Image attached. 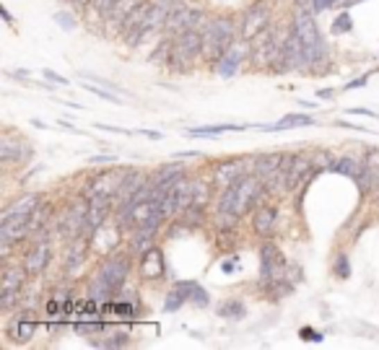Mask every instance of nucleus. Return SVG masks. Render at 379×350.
<instances>
[{"mask_svg":"<svg viewBox=\"0 0 379 350\" xmlns=\"http://www.w3.org/2000/svg\"><path fill=\"white\" fill-rule=\"evenodd\" d=\"M268 192V187L262 185V179L255 174L242 176L239 182H234L231 187H224L219 190V197H216V210H226V213H237L247 215L250 210H255L262 197Z\"/></svg>","mask_w":379,"mask_h":350,"instance_id":"nucleus-1","label":"nucleus"},{"mask_svg":"<svg viewBox=\"0 0 379 350\" xmlns=\"http://www.w3.org/2000/svg\"><path fill=\"white\" fill-rule=\"evenodd\" d=\"M239 37V21L229 13H219L208 19L203 26V60L208 65H219V60L237 44Z\"/></svg>","mask_w":379,"mask_h":350,"instance_id":"nucleus-2","label":"nucleus"},{"mask_svg":"<svg viewBox=\"0 0 379 350\" xmlns=\"http://www.w3.org/2000/svg\"><path fill=\"white\" fill-rule=\"evenodd\" d=\"M130 270H133V260H130L128 254H115L110 260H104L99 265V270L94 275V281H91V299H96V301H104V299H110L115 291H120L122 283L128 281Z\"/></svg>","mask_w":379,"mask_h":350,"instance_id":"nucleus-3","label":"nucleus"},{"mask_svg":"<svg viewBox=\"0 0 379 350\" xmlns=\"http://www.w3.org/2000/svg\"><path fill=\"white\" fill-rule=\"evenodd\" d=\"M291 26L299 34L301 44H304V60L307 65H317L328 58V44L319 34V26L314 21V10H296L294 19H291Z\"/></svg>","mask_w":379,"mask_h":350,"instance_id":"nucleus-4","label":"nucleus"},{"mask_svg":"<svg viewBox=\"0 0 379 350\" xmlns=\"http://www.w3.org/2000/svg\"><path fill=\"white\" fill-rule=\"evenodd\" d=\"M174 3H177V0H151V6H149V10H146V16H143V21H140L133 31H128L122 39L128 42L130 47H135V44H140L143 39H149L151 34L164 31L167 21H169L171 8H174Z\"/></svg>","mask_w":379,"mask_h":350,"instance_id":"nucleus-5","label":"nucleus"},{"mask_svg":"<svg viewBox=\"0 0 379 350\" xmlns=\"http://www.w3.org/2000/svg\"><path fill=\"white\" fill-rule=\"evenodd\" d=\"M198 58H203V31L200 29H187L174 37L169 55V65L174 73H187L190 65Z\"/></svg>","mask_w":379,"mask_h":350,"instance_id":"nucleus-6","label":"nucleus"},{"mask_svg":"<svg viewBox=\"0 0 379 350\" xmlns=\"http://www.w3.org/2000/svg\"><path fill=\"white\" fill-rule=\"evenodd\" d=\"M273 26V6L268 0H258L250 8L242 10L239 16V39L250 44L252 39H258L265 29Z\"/></svg>","mask_w":379,"mask_h":350,"instance_id":"nucleus-7","label":"nucleus"},{"mask_svg":"<svg viewBox=\"0 0 379 350\" xmlns=\"http://www.w3.org/2000/svg\"><path fill=\"white\" fill-rule=\"evenodd\" d=\"M283 39H286V34L280 37L278 26L273 24L270 29H265L258 39H252L250 42V60L258 65V68H270V65H276V62H278V55H280V47H283Z\"/></svg>","mask_w":379,"mask_h":350,"instance_id":"nucleus-8","label":"nucleus"},{"mask_svg":"<svg viewBox=\"0 0 379 350\" xmlns=\"http://www.w3.org/2000/svg\"><path fill=\"white\" fill-rule=\"evenodd\" d=\"M205 24H208V13L203 8H195V6H190V3H174L164 31H167L169 37H177V34H182V31H187V29L203 31Z\"/></svg>","mask_w":379,"mask_h":350,"instance_id":"nucleus-9","label":"nucleus"},{"mask_svg":"<svg viewBox=\"0 0 379 350\" xmlns=\"http://www.w3.org/2000/svg\"><path fill=\"white\" fill-rule=\"evenodd\" d=\"M289 161V153H260L252 158V174L260 176L262 179V185L270 190H276L278 192V182H280V174H283V166Z\"/></svg>","mask_w":379,"mask_h":350,"instance_id":"nucleus-10","label":"nucleus"},{"mask_svg":"<svg viewBox=\"0 0 379 350\" xmlns=\"http://www.w3.org/2000/svg\"><path fill=\"white\" fill-rule=\"evenodd\" d=\"M289 270V262L276 244L265 239L262 247H260V283H270V281H280L286 278L283 272Z\"/></svg>","mask_w":379,"mask_h":350,"instance_id":"nucleus-11","label":"nucleus"},{"mask_svg":"<svg viewBox=\"0 0 379 350\" xmlns=\"http://www.w3.org/2000/svg\"><path fill=\"white\" fill-rule=\"evenodd\" d=\"M247 174H252V158H226V161H219L213 166L210 179H213L216 190H224V187H231Z\"/></svg>","mask_w":379,"mask_h":350,"instance_id":"nucleus-12","label":"nucleus"},{"mask_svg":"<svg viewBox=\"0 0 379 350\" xmlns=\"http://www.w3.org/2000/svg\"><path fill=\"white\" fill-rule=\"evenodd\" d=\"M299 65H307V60H304V44H301L299 34L291 26V29L286 31V39H283V47H280L278 62H276L273 73H289V70H296Z\"/></svg>","mask_w":379,"mask_h":350,"instance_id":"nucleus-13","label":"nucleus"},{"mask_svg":"<svg viewBox=\"0 0 379 350\" xmlns=\"http://www.w3.org/2000/svg\"><path fill=\"white\" fill-rule=\"evenodd\" d=\"M86 213H89V197H86V200H76V203H70L60 215L58 233H60V236H68V239L81 236L83 228H86Z\"/></svg>","mask_w":379,"mask_h":350,"instance_id":"nucleus-14","label":"nucleus"},{"mask_svg":"<svg viewBox=\"0 0 379 350\" xmlns=\"http://www.w3.org/2000/svg\"><path fill=\"white\" fill-rule=\"evenodd\" d=\"M34 332H37V317L29 309H21L6 327V335L13 345H26L34 338Z\"/></svg>","mask_w":379,"mask_h":350,"instance_id":"nucleus-15","label":"nucleus"},{"mask_svg":"<svg viewBox=\"0 0 379 350\" xmlns=\"http://www.w3.org/2000/svg\"><path fill=\"white\" fill-rule=\"evenodd\" d=\"M125 174H128V169H104L89 182V192L86 194H110V197L117 200Z\"/></svg>","mask_w":379,"mask_h":350,"instance_id":"nucleus-16","label":"nucleus"},{"mask_svg":"<svg viewBox=\"0 0 379 350\" xmlns=\"http://www.w3.org/2000/svg\"><path fill=\"white\" fill-rule=\"evenodd\" d=\"M52 260V244L47 242V239H37V242L31 244V249L26 254H24V267H26V272H29L31 278H37V275H42V272L47 270V265H50Z\"/></svg>","mask_w":379,"mask_h":350,"instance_id":"nucleus-17","label":"nucleus"},{"mask_svg":"<svg viewBox=\"0 0 379 350\" xmlns=\"http://www.w3.org/2000/svg\"><path fill=\"white\" fill-rule=\"evenodd\" d=\"M112 200L110 194H89V213H86V231H99L112 215Z\"/></svg>","mask_w":379,"mask_h":350,"instance_id":"nucleus-18","label":"nucleus"},{"mask_svg":"<svg viewBox=\"0 0 379 350\" xmlns=\"http://www.w3.org/2000/svg\"><path fill=\"white\" fill-rule=\"evenodd\" d=\"M29 156H31V146L24 138L13 135V133L3 135V140H0V158H3V164H24Z\"/></svg>","mask_w":379,"mask_h":350,"instance_id":"nucleus-19","label":"nucleus"},{"mask_svg":"<svg viewBox=\"0 0 379 350\" xmlns=\"http://www.w3.org/2000/svg\"><path fill=\"white\" fill-rule=\"evenodd\" d=\"M138 275L143 281H159L167 275V262H164V252L153 244L149 252H143L138 257Z\"/></svg>","mask_w":379,"mask_h":350,"instance_id":"nucleus-20","label":"nucleus"},{"mask_svg":"<svg viewBox=\"0 0 379 350\" xmlns=\"http://www.w3.org/2000/svg\"><path fill=\"white\" fill-rule=\"evenodd\" d=\"M182 176H185V166H182V164H164V166H159V169L151 174L153 197H156V200H161V197L167 194V190H169L171 185H177Z\"/></svg>","mask_w":379,"mask_h":350,"instance_id":"nucleus-21","label":"nucleus"},{"mask_svg":"<svg viewBox=\"0 0 379 350\" xmlns=\"http://www.w3.org/2000/svg\"><path fill=\"white\" fill-rule=\"evenodd\" d=\"M276 224H278V205H258L255 208V215H252V231L258 233L260 239H270L273 231H276Z\"/></svg>","mask_w":379,"mask_h":350,"instance_id":"nucleus-22","label":"nucleus"},{"mask_svg":"<svg viewBox=\"0 0 379 350\" xmlns=\"http://www.w3.org/2000/svg\"><path fill=\"white\" fill-rule=\"evenodd\" d=\"M31 275L26 272L24 262L19 265H8L3 267V281H0V293H21L26 291V281H29Z\"/></svg>","mask_w":379,"mask_h":350,"instance_id":"nucleus-23","label":"nucleus"},{"mask_svg":"<svg viewBox=\"0 0 379 350\" xmlns=\"http://www.w3.org/2000/svg\"><path fill=\"white\" fill-rule=\"evenodd\" d=\"M86 252H89V242L83 239V233L76 236V239H70V249L65 252V270H68L70 275H76V272L83 267Z\"/></svg>","mask_w":379,"mask_h":350,"instance_id":"nucleus-24","label":"nucleus"},{"mask_svg":"<svg viewBox=\"0 0 379 350\" xmlns=\"http://www.w3.org/2000/svg\"><path fill=\"white\" fill-rule=\"evenodd\" d=\"M40 203H42V194L26 192V194H21V197H16L10 205H6L3 215H31Z\"/></svg>","mask_w":379,"mask_h":350,"instance_id":"nucleus-25","label":"nucleus"},{"mask_svg":"<svg viewBox=\"0 0 379 350\" xmlns=\"http://www.w3.org/2000/svg\"><path fill=\"white\" fill-rule=\"evenodd\" d=\"M239 62H242V52H239V47L234 44V47H231L229 52H226V55L219 60L216 70H219L221 78H231V76H237V70H239Z\"/></svg>","mask_w":379,"mask_h":350,"instance_id":"nucleus-26","label":"nucleus"},{"mask_svg":"<svg viewBox=\"0 0 379 350\" xmlns=\"http://www.w3.org/2000/svg\"><path fill=\"white\" fill-rule=\"evenodd\" d=\"M314 127V117L310 115H286L280 119L278 125H270V127H260V130H270V133H280V130H289V127Z\"/></svg>","mask_w":379,"mask_h":350,"instance_id":"nucleus-27","label":"nucleus"},{"mask_svg":"<svg viewBox=\"0 0 379 350\" xmlns=\"http://www.w3.org/2000/svg\"><path fill=\"white\" fill-rule=\"evenodd\" d=\"M244 314H247V306H244L239 299H226V301L219 303V317H221V319L239 322V319H244Z\"/></svg>","mask_w":379,"mask_h":350,"instance_id":"nucleus-28","label":"nucleus"},{"mask_svg":"<svg viewBox=\"0 0 379 350\" xmlns=\"http://www.w3.org/2000/svg\"><path fill=\"white\" fill-rule=\"evenodd\" d=\"M244 127L242 125H210V127H192L187 130L190 138H213V135H224V133H242Z\"/></svg>","mask_w":379,"mask_h":350,"instance_id":"nucleus-29","label":"nucleus"},{"mask_svg":"<svg viewBox=\"0 0 379 350\" xmlns=\"http://www.w3.org/2000/svg\"><path fill=\"white\" fill-rule=\"evenodd\" d=\"M332 172H340V174H346V176H351V179L359 182L361 176H364V164H359V161L351 158V156H343V158H338V164H335Z\"/></svg>","mask_w":379,"mask_h":350,"instance_id":"nucleus-30","label":"nucleus"},{"mask_svg":"<svg viewBox=\"0 0 379 350\" xmlns=\"http://www.w3.org/2000/svg\"><path fill=\"white\" fill-rule=\"evenodd\" d=\"M187 301H190L187 293L182 291L180 285H174V288L167 293V299H164V311H169V314H171V311H180Z\"/></svg>","mask_w":379,"mask_h":350,"instance_id":"nucleus-31","label":"nucleus"},{"mask_svg":"<svg viewBox=\"0 0 379 350\" xmlns=\"http://www.w3.org/2000/svg\"><path fill=\"white\" fill-rule=\"evenodd\" d=\"M312 161H314V169H317V172H322V169H335V164H338V158L330 153V151H325V148L312 151Z\"/></svg>","mask_w":379,"mask_h":350,"instance_id":"nucleus-32","label":"nucleus"},{"mask_svg":"<svg viewBox=\"0 0 379 350\" xmlns=\"http://www.w3.org/2000/svg\"><path fill=\"white\" fill-rule=\"evenodd\" d=\"M128 342H130L128 332L117 330V332H112V335H107L99 345H104V348H122V345H128Z\"/></svg>","mask_w":379,"mask_h":350,"instance_id":"nucleus-33","label":"nucleus"},{"mask_svg":"<svg viewBox=\"0 0 379 350\" xmlns=\"http://www.w3.org/2000/svg\"><path fill=\"white\" fill-rule=\"evenodd\" d=\"M83 88L91 91V94H96V97L104 99V101H120V94L112 91V88H96V86H89V83H83Z\"/></svg>","mask_w":379,"mask_h":350,"instance_id":"nucleus-34","label":"nucleus"},{"mask_svg":"<svg viewBox=\"0 0 379 350\" xmlns=\"http://www.w3.org/2000/svg\"><path fill=\"white\" fill-rule=\"evenodd\" d=\"M332 270H335L338 278H348V275H351L348 257H346V254H338V257H335V267H332Z\"/></svg>","mask_w":379,"mask_h":350,"instance_id":"nucleus-35","label":"nucleus"},{"mask_svg":"<svg viewBox=\"0 0 379 350\" xmlns=\"http://www.w3.org/2000/svg\"><path fill=\"white\" fill-rule=\"evenodd\" d=\"M299 338L304 342H322V335L317 330H312V327H301L299 330Z\"/></svg>","mask_w":379,"mask_h":350,"instance_id":"nucleus-36","label":"nucleus"},{"mask_svg":"<svg viewBox=\"0 0 379 350\" xmlns=\"http://www.w3.org/2000/svg\"><path fill=\"white\" fill-rule=\"evenodd\" d=\"M190 303H195V306H208V293L203 291V288H195V293H192V299H190Z\"/></svg>","mask_w":379,"mask_h":350,"instance_id":"nucleus-37","label":"nucleus"},{"mask_svg":"<svg viewBox=\"0 0 379 350\" xmlns=\"http://www.w3.org/2000/svg\"><path fill=\"white\" fill-rule=\"evenodd\" d=\"M55 21H58V24H60L62 29H76V21H73V16H70V13H55Z\"/></svg>","mask_w":379,"mask_h":350,"instance_id":"nucleus-38","label":"nucleus"},{"mask_svg":"<svg viewBox=\"0 0 379 350\" xmlns=\"http://www.w3.org/2000/svg\"><path fill=\"white\" fill-rule=\"evenodd\" d=\"M351 29V19L343 13V16H338V21H335V26H332V34H343V31Z\"/></svg>","mask_w":379,"mask_h":350,"instance_id":"nucleus-39","label":"nucleus"},{"mask_svg":"<svg viewBox=\"0 0 379 350\" xmlns=\"http://www.w3.org/2000/svg\"><path fill=\"white\" fill-rule=\"evenodd\" d=\"M335 3H338V0H314V3H312V10H314V13H319V10H325V8H330V6H335Z\"/></svg>","mask_w":379,"mask_h":350,"instance_id":"nucleus-40","label":"nucleus"},{"mask_svg":"<svg viewBox=\"0 0 379 350\" xmlns=\"http://www.w3.org/2000/svg\"><path fill=\"white\" fill-rule=\"evenodd\" d=\"M44 76L50 78L52 83H60V86H68V81H65L62 76H58V73H52V70H44Z\"/></svg>","mask_w":379,"mask_h":350,"instance_id":"nucleus-41","label":"nucleus"},{"mask_svg":"<svg viewBox=\"0 0 379 350\" xmlns=\"http://www.w3.org/2000/svg\"><path fill=\"white\" fill-rule=\"evenodd\" d=\"M115 161V156H94L91 158V164H112Z\"/></svg>","mask_w":379,"mask_h":350,"instance_id":"nucleus-42","label":"nucleus"},{"mask_svg":"<svg viewBox=\"0 0 379 350\" xmlns=\"http://www.w3.org/2000/svg\"><path fill=\"white\" fill-rule=\"evenodd\" d=\"M348 115H361V117H374L377 119V115L371 112V109H348Z\"/></svg>","mask_w":379,"mask_h":350,"instance_id":"nucleus-43","label":"nucleus"},{"mask_svg":"<svg viewBox=\"0 0 379 350\" xmlns=\"http://www.w3.org/2000/svg\"><path fill=\"white\" fill-rule=\"evenodd\" d=\"M234 270V260H226V262H224V272H231Z\"/></svg>","mask_w":379,"mask_h":350,"instance_id":"nucleus-44","label":"nucleus"},{"mask_svg":"<svg viewBox=\"0 0 379 350\" xmlns=\"http://www.w3.org/2000/svg\"><path fill=\"white\" fill-rule=\"evenodd\" d=\"M0 13H3V19L8 21V24H13V19H10V13H8V10H6V8H0Z\"/></svg>","mask_w":379,"mask_h":350,"instance_id":"nucleus-45","label":"nucleus"}]
</instances>
